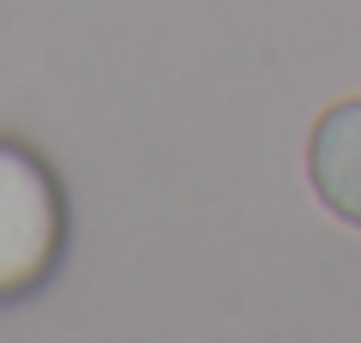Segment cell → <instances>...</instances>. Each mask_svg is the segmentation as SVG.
<instances>
[{
    "instance_id": "obj_1",
    "label": "cell",
    "mask_w": 361,
    "mask_h": 343,
    "mask_svg": "<svg viewBox=\"0 0 361 343\" xmlns=\"http://www.w3.org/2000/svg\"><path fill=\"white\" fill-rule=\"evenodd\" d=\"M66 205L49 163L0 139V295H25L61 259Z\"/></svg>"
},
{
    "instance_id": "obj_2",
    "label": "cell",
    "mask_w": 361,
    "mask_h": 343,
    "mask_svg": "<svg viewBox=\"0 0 361 343\" xmlns=\"http://www.w3.org/2000/svg\"><path fill=\"white\" fill-rule=\"evenodd\" d=\"M307 181L343 223L361 229V97L331 102L307 139Z\"/></svg>"
}]
</instances>
